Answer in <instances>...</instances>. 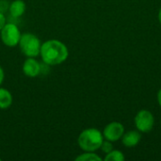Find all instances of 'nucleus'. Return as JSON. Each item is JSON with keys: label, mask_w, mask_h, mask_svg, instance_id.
Segmentation results:
<instances>
[{"label": "nucleus", "mask_w": 161, "mask_h": 161, "mask_svg": "<svg viewBox=\"0 0 161 161\" xmlns=\"http://www.w3.org/2000/svg\"><path fill=\"white\" fill-rule=\"evenodd\" d=\"M100 149L105 153V154H108L109 153L110 151L113 150V145H112V142L108 141V140H104L102 144H101V147Z\"/></svg>", "instance_id": "obj_13"}, {"label": "nucleus", "mask_w": 161, "mask_h": 161, "mask_svg": "<svg viewBox=\"0 0 161 161\" xmlns=\"http://www.w3.org/2000/svg\"><path fill=\"white\" fill-rule=\"evenodd\" d=\"M135 125L136 128L141 133L150 132L155 125V118L151 111L147 109L140 110L135 116Z\"/></svg>", "instance_id": "obj_5"}, {"label": "nucleus", "mask_w": 161, "mask_h": 161, "mask_svg": "<svg viewBox=\"0 0 161 161\" xmlns=\"http://www.w3.org/2000/svg\"><path fill=\"white\" fill-rule=\"evenodd\" d=\"M4 77H5L4 71H3L2 67H0V86H1V84L3 83V81H4Z\"/></svg>", "instance_id": "obj_16"}, {"label": "nucleus", "mask_w": 161, "mask_h": 161, "mask_svg": "<svg viewBox=\"0 0 161 161\" xmlns=\"http://www.w3.org/2000/svg\"><path fill=\"white\" fill-rule=\"evenodd\" d=\"M7 24V19L6 16L3 12H0V31L3 28V26Z\"/></svg>", "instance_id": "obj_15"}, {"label": "nucleus", "mask_w": 161, "mask_h": 161, "mask_svg": "<svg viewBox=\"0 0 161 161\" xmlns=\"http://www.w3.org/2000/svg\"><path fill=\"white\" fill-rule=\"evenodd\" d=\"M125 156L123 152L119 150H112L109 153L106 154L105 160L106 161H124L125 160Z\"/></svg>", "instance_id": "obj_12"}, {"label": "nucleus", "mask_w": 161, "mask_h": 161, "mask_svg": "<svg viewBox=\"0 0 161 161\" xmlns=\"http://www.w3.org/2000/svg\"><path fill=\"white\" fill-rule=\"evenodd\" d=\"M76 161H101L102 158L94 152H85L75 158Z\"/></svg>", "instance_id": "obj_11"}, {"label": "nucleus", "mask_w": 161, "mask_h": 161, "mask_svg": "<svg viewBox=\"0 0 161 161\" xmlns=\"http://www.w3.org/2000/svg\"><path fill=\"white\" fill-rule=\"evenodd\" d=\"M124 133H125V126L123 125V124L119 122H111L108 124L103 130L104 139L111 142H118L119 140H121Z\"/></svg>", "instance_id": "obj_6"}, {"label": "nucleus", "mask_w": 161, "mask_h": 161, "mask_svg": "<svg viewBox=\"0 0 161 161\" xmlns=\"http://www.w3.org/2000/svg\"><path fill=\"white\" fill-rule=\"evenodd\" d=\"M8 11L11 17L20 18L25 11V4L23 0H14L10 3Z\"/></svg>", "instance_id": "obj_9"}, {"label": "nucleus", "mask_w": 161, "mask_h": 161, "mask_svg": "<svg viewBox=\"0 0 161 161\" xmlns=\"http://www.w3.org/2000/svg\"><path fill=\"white\" fill-rule=\"evenodd\" d=\"M160 124H161V120H160Z\"/></svg>", "instance_id": "obj_19"}, {"label": "nucleus", "mask_w": 161, "mask_h": 161, "mask_svg": "<svg viewBox=\"0 0 161 161\" xmlns=\"http://www.w3.org/2000/svg\"><path fill=\"white\" fill-rule=\"evenodd\" d=\"M122 142L126 148H132L137 146L141 140H142V134L141 132L137 130H129L127 132H125L122 137Z\"/></svg>", "instance_id": "obj_8"}, {"label": "nucleus", "mask_w": 161, "mask_h": 161, "mask_svg": "<svg viewBox=\"0 0 161 161\" xmlns=\"http://www.w3.org/2000/svg\"><path fill=\"white\" fill-rule=\"evenodd\" d=\"M9 5L8 4V2L6 0H0V12H5L8 9Z\"/></svg>", "instance_id": "obj_14"}, {"label": "nucleus", "mask_w": 161, "mask_h": 161, "mask_svg": "<svg viewBox=\"0 0 161 161\" xmlns=\"http://www.w3.org/2000/svg\"><path fill=\"white\" fill-rule=\"evenodd\" d=\"M158 21H159V24L161 25V8H159V11H158Z\"/></svg>", "instance_id": "obj_18"}, {"label": "nucleus", "mask_w": 161, "mask_h": 161, "mask_svg": "<svg viewBox=\"0 0 161 161\" xmlns=\"http://www.w3.org/2000/svg\"><path fill=\"white\" fill-rule=\"evenodd\" d=\"M0 160H1V158H0Z\"/></svg>", "instance_id": "obj_20"}, {"label": "nucleus", "mask_w": 161, "mask_h": 161, "mask_svg": "<svg viewBox=\"0 0 161 161\" xmlns=\"http://www.w3.org/2000/svg\"><path fill=\"white\" fill-rule=\"evenodd\" d=\"M40 55L42 61L49 66L63 63L69 56L67 46L58 40H48L41 46Z\"/></svg>", "instance_id": "obj_1"}, {"label": "nucleus", "mask_w": 161, "mask_h": 161, "mask_svg": "<svg viewBox=\"0 0 161 161\" xmlns=\"http://www.w3.org/2000/svg\"><path fill=\"white\" fill-rule=\"evenodd\" d=\"M12 95L9 91L0 87V109H7L12 104Z\"/></svg>", "instance_id": "obj_10"}, {"label": "nucleus", "mask_w": 161, "mask_h": 161, "mask_svg": "<svg viewBox=\"0 0 161 161\" xmlns=\"http://www.w3.org/2000/svg\"><path fill=\"white\" fill-rule=\"evenodd\" d=\"M103 133L97 128H87L83 130L77 139V143L84 152H95L100 149L104 141Z\"/></svg>", "instance_id": "obj_2"}, {"label": "nucleus", "mask_w": 161, "mask_h": 161, "mask_svg": "<svg viewBox=\"0 0 161 161\" xmlns=\"http://www.w3.org/2000/svg\"><path fill=\"white\" fill-rule=\"evenodd\" d=\"M158 105H159V107L161 108V89L158 91Z\"/></svg>", "instance_id": "obj_17"}, {"label": "nucleus", "mask_w": 161, "mask_h": 161, "mask_svg": "<svg viewBox=\"0 0 161 161\" xmlns=\"http://www.w3.org/2000/svg\"><path fill=\"white\" fill-rule=\"evenodd\" d=\"M18 45L21 52L27 58H36L40 55L42 43L40 39L33 33L22 34Z\"/></svg>", "instance_id": "obj_3"}, {"label": "nucleus", "mask_w": 161, "mask_h": 161, "mask_svg": "<svg viewBox=\"0 0 161 161\" xmlns=\"http://www.w3.org/2000/svg\"><path fill=\"white\" fill-rule=\"evenodd\" d=\"M0 36L3 43L8 47H14L18 45L22 33L18 26L12 23H7L0 31Z\"/></svg>", "instance_id": "obj_4"}, {"label": "nucleus", "mask_w": 161, "mask_h": 161, "mask_svg": "<svg viewBox=\"0 0 161 161\" xmlns=\"http://www.w3.org/2000/svg\"><path fill=\"white\" fill-rule=\"evenodd\" d=\"M23 72L28 77H36L41 74V63L35 58H27L23 64Z\"/></svg>", "instance_id": "obj_7"}]
</instances>
